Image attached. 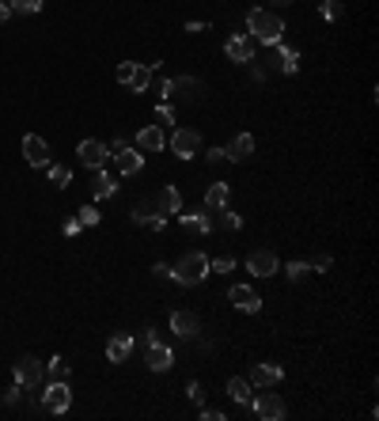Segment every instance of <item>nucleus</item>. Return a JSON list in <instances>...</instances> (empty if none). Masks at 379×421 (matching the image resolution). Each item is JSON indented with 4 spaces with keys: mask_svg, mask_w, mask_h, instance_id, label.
Wrapping results in <instances>:
<instances>
[{
    "mask_svg": "<svg viewBox=\"0 0 379 421\" xmlns=\"http://www.w3.org/2000/svg\"><path fill=\"white\" fill-rule=\"evenodd\" d=\"M228 300H232V307H235V312H243V315H258V312H262V296H258L251 285H232V288H228Z\"/></svg>",
    "mask_w": 379,
    "mask_h": 421,
    "instance_id": "obj_8",
    "label": "nucleus"
},
{
    "mask_svg": "<svg viewBox=\"0 0 379 421\" xmlns=\"http://www.w3.org/2000/svg\"><path fill=\"white\" fill-rule=\"evenodd\" d=\"M319 12H322V20H326V23L341 20V0H322V8H319Z\"/></svg>",
    "mask_w": 379,
    "mask_h": 421,
    "instance_id": "obj_30",
    "label": "nucleus"
},
{
    "mask_svg": "<svg viewBox=\"0 0 379 421\" xmlns=\"http://www.w3.org/2000/svg\"><path fill=\"white\" fill-rule=\"evenodd\" d=\"M144 364L152 372H167L174 364V349H171V345H163V342H152V345H148V353H144Z\"/></svg>",
    "mask_w": 379,
    "mask_h": 421,
    "instance_id": "obj_14",
    "label": "nucleus"
},
{
    "mask_svg": "<svg viewBox=\"0 0 379 421\" xmlns=\"http://www.w3.org/2000/svg\"><path fill=\"white\" fill-rule=\"evenodd\" d=\"M76 220H80V224H88V228H91V224H99V209H95V205H84V209L76 213Z\"/></svg>",
    "mask_w": 379,
    "mask_h": 421,
    "instance_id": "obj_33",
    "label": "nucleus"
},
{
    "mask_svg": "<svg viewBox=\"0 0 379 421\" xmlns=\"http://www.w3.org/2000/svg\"><path fill=\"white\" fill-rule=\"evenodd\" d=\"M12 20V0H0V27Z\"/></svg>",
    "mask_w": 379,
    "mask_h": 421,
    "instance_id": "obj_38",
    "label": "nucleus"
},
{
    "mask_svg": "<svg viewBox=\"0 0 379 421\" xmlns=\"http://www.w3.org/2000/svg\"><path fill=\"white\" fill-rule=\"evenodd\" d=\"M171 330L179 334V338H186V342H193L201 334V319L193 312H171Z\"/></svg>",
    "mask_w": 379,
    "mask_h": 421,
    "instance_id": "obj_13",
    "label": "nucleus"
},
{
    "mask_svg": "<svg viewBox=\"0 0 379 421\" xmlns=\"http://www.w3.org/2000/svg\"><path fill=\"white\" fill-rule=\"evenodd\" d=\"M224 53H228L232 61L247 65V61L254 58V39H251V34H232V39L224 42Z\"/></svg>",
    "mask_w": 379,
    "mask_h": 421,
    "instance_id": "obj_15",
    "label": "nucleus"
},
{
    "mask_svg": "<svg viewBox=\"0 0 379 421\" xmlns=\"http://www.w3.org/2000/svg\"><path fill=\"white\" fill-rule=\"evenodd\" d=\"M273 50H277V61H273V65H277L281 72H289V76H292V72L300 69V53H296L292 46H284V42H277Z\"/></svg>",
    "mask_w": 379,
    "mask_h": 421,
    "instance_id": "obj_22",
    "label": "nucleus"
},
{
    "mask_svg": "<svg viewBox=\"0 0 379 421\" xmlns=\"http://www.w3.org/2000/svg\"><path fill=\"white\" fill-rule=\"evenodd\" d=\"M156 114H160L163 121H174V110H171V102H160V107H156Z\"/></svg>",
    "mask_w": 379,
    "mask_h": 421,
    "instance_id": "obj_40",
    "label": "nucleus"
},
{
    "mask_svg": "<svg viewBox=\"0 0 379 421\" xmlns=\"http://www.w3.org/2000/svg\"><path fill=\"white\" fill-rule=\"evenodd\" d=\"M205 160H209V163H224V160H228V152H224V148H209Z\"/></svg>",
    "mask_w": 379,
    "mask_h": 421,
    "instance_id": "obj_36",
    "label": "nucleus"
},
{
    "mask_svg": "<svg viewBox=\"0 0 379 421\" xmlns=\"http://www.w3.org/2000/svg\"><path fill=\"white\" fill-rule=\"evenodd\" d=\"M220 213V220H212V224H220V228H228V232H239L243 228V217L232 209V205H224V209H216Z\"/></svg>",
    "mask_w": 379,
    "mask_h": 421,
    "instance_id": "obj_26",
    "label": "nucleus"
},
{
    "mask_svg": "<svg viewBox=\"0 0 379 421\" xmlns=\"http://www.w3.org/2000/svg\"><path fill=\"white\" fill-rule=\"evenodd\" d=\"M15 383H20L23 391H34V387H42V380H46V364L39 357H20L15 361Z\"/></svg>",
    "mask_w": 379,
    "mask_h": 421,
    "instance_id": "obj_5",
    "label": "nucleus"
},
{
    "mask_svg": "<svg viewBox=\"0 0 379 421\" xmlns=\"http://www.w3.org/2000/svg\"><path fill=\"white\" fill-rule=\"evenodd\" d=\"M186 395H190V402H198V406H205V383H198V380H193L190 387H186Z\"/></svg>",
    "mask_w": 379,
    "mask_h": 421,
    "instance_id": "obj_34",
    "label": "nucleus"
},
{
    "mask_svg": "<svg viewBox=\"0 0 379 421\" xmlns=\"http://www.w3.org/2000/svg\"><path fill=\"white\" fill-rule=\"evenodd\" d=\"M23 160L31 167H50V145L39 133H27L23 137Z\"/></svg>",
    "mask_w": 379,
    "mask_h": 421,
    "instance_id": "obj_11",
    "label": "nucleus"
},
{
    "mask_svg": "<svg viewBox=\"0 0 379 421\" xmlns=\"http://www.w3.org/2000/svg\"><path fill=\"white\" fill-rule=\"evenodd\" d=\"M224 152H228V160H251V156H254V137L251 133H235L232 137V145H228L224 148Z\"/></svg>",
    "mask_w": 379,
    "mask_h": 421,
    "instance_id": "obj_19",
    "label": "nucleus"
},
{
    "mask_svg": "<svg viewBox=\"0 0 379 421\" xmlns=\"http://www.w3.org/2000/svg\"><path fill=\"white\" fill-rule=\"evenodd\" d=\"M228 201H232V186H228V182H212L205 190V209L216 213V209H224Z\"/></svg>",
    "mask_w": 379,
    "mask_h": 421,
    "instance_id": "obj_20",
    "label": "nucleus"
},
{
    "mask_svg": "<svg viewBox=\"0 0 379 421\" xmlns=\"http://www.w3.org/2000/svg\"><path fill=\"white\" fill-rule=\"evenodd\" d=\"M201 417H209V421H224L228 414H224V410H205V406H201Z\"/></svg>",
    "mask_w": 379,
    "mask_h": 421,
    "instance_id": "obj_42",
    "label": "nucleus"
},
{
    "mask_svg": "<svg viewBox=\"0 0 379 421\" xmlns=\"http://www.w3.org/2000/svg\"><path fill=\"white\" fill-rule=\"evenodd\" d=\"M76 156H80V163H84V167H91V171H99V167L110 160L106 145H103V140H95V137L80 140V145H76Z\"/></svg>",
    "mask_w": 379,
    "mask_h": 421,
    "instance_id": "obj_9",
    "label": "nucleus"
},
{
    "mask_svg": "<svg viewBox=\"0 0 379 421\" xmlns=\"http://www.w3.org/2000/svg\"><path fill=\"white\" fill-rule=\"evenodd\" d=\"M273 4H292V0H273Z\"/></svg>",
    "mask_w": 379,
    "mask_h": 421,
    "instance_id": "obj_44",
    "label": "nucleus"
},
{
    "mask_svg": "<svg viewBox=\"0 0 379 421\" xmlns=\"http://www.w3.org/2000/svg\"><path fill=\"white\" fill-rule=\"evenodd\" d=\"M228 399L235 402V406H251V380H239V376H232L228 380Z\"/></svg>",
    "mask_w": 379,
    "mask_h": 421,
    "instance_id": "obj_23",
    "label": "nucleus"
},
{
    "mask_svg": "<svg viewBox=\"0 0 379 421\" xmlns=\"http://www.w3.org/2000/svg\"><path fill=\"white\" fill-rule=\"evenodd\" d=\"M247 31H251L254 42L262 46H277L284 39V20L273 12H266V8H254V12H247Z\"/></svg>",
    "mask_w": 379,
    "mask_h": 421,
    "instance_id": "obj_1",
    "label": "nucleus"
},
{
    "mask_svg": "<svg viewBox=\"0 0 379 421\" xmlns=\"http://www.w3.org/2000/svg\"><path fill=\"white\" fill-rule=\"evenodd\" d=\"M114 190H118L114 175L99 167V171H95V182H91V194H95V198H114Z\"/></svg>",
    "mask_w": 379,
    "mask_h": 421,
    "instance_id": "obj_25",
    "label": "nucleus"
},
{
    "mask_svg": "<svg viewBox=\"0 0 379 421\" xmlns=\"http://www.w3.org/2000/svg\"><path fill=\"white\" fill-rule=\"evenodd\" d=\"M284 274H289V281H300V277L311 274V266H308V262H289V266H284Z\"/></svg>",
    "mask_w": 379,
    "mask_h": 421,
    "instance_id": "obj_32",
    "label": "nucleus"
},
{
    "mask_svg": "<svg viewBox=\"0 0 379 421\" xmlns=\"http://www.w3.org/2000/svg\"><path fill=\"white\" fill-rule=\"evenodd\" d=\"M80 228H84V224H80L76 217H69V220H64V236H76Z\"/></svg>",
    "mask_w": 379,
    "mask_h": 421,
    "instance_id": "obj_41",
    "label": "nucleus"
},
{
    "mask_svg": "<svg viewBox=\"0 0 379 421\" xmlns=\"http://www.w3.org/2000/svg\"><path fill=\"white\" fill-rule=\"evenodd\" d=\"M171 277L179 281V285H201V281L209 277V258L201 255V250H186L179 262H174V269H171Z\"/></svg>",
    "mask_w": 379,
    "mask_h": 421,
    "instance_id": "obj_2",
    "label": "nucleus"
},
{
    "mask_svg": "<svg viewBox=\"0 0 379 421\" xmlns=\"http://www.w3.org/2000/svg\"><path fill=\"white\" fill-rule=\"evenodd\" d=\"M277 266H281V262H277V255H273V250H266V247H258V250L247 255V269H251L254 277H273Z\"/></svg>",
    "mask_w": 379,
    "mask_h": 421,
    "instance_id": "obj_12",
    "label": "nucleus"
},
{
    "mask_svg": "<svg viewBox=\"0 0 379 421\" xmlns=\"http://www.w3.org/2000/svg\"><path fill=\"white\" fill-rule=\"evenodd\" d=\"M118 83H122L125 91H148V83H152V65H137V61H122L118 65Z\"/></svg>",
    "mask_w": 379,
    "mask_h": 421,
    "instance_id": "obj_4",
    "label": "nucleus"
},
{
    "mask_svg": "<svg viewBox=\"0 0 379 421\" xmlns=\"http://www.w3.org/2000/svg\"><path fill=\"white\" fill-rule=\"evenodd\" d=\"M179 220H182V228H190V232H205V236H209L212 228H216V224H212V217H209L205 209H201V213H182Z\"/></svg>",
    "mask_w": 379,
    "mask_h": 421,
    "instance_id": "obj_24",
    "label": "nucleus"
},
{
    "mask_svg": "<svg viewBox=\"0 0 379 421\" xmlns=\"http://www.w3.org/2000/svg\"><path fill=\"white\" fill-rule=\"evenodd\" d=\"M20 395H23V387H20V383H12V387L4 391V402L12 406V402H20Z\"/></svg>",
    "mask_w": 379,
    "mask_h": 421,
    "instance_id": "obj_37",
    "label": "nucleus"
},
{
    "mask_svg": "<svg viewBox=\"0 0 379 421\" xmlns=\"http://www.w3.org/2000/svg\"><path fill=\"white\" fill-rule=\"evenodd\" d=\"M50 182L57 186V190H64V186L72 182V171H69L64 163H53V167H50Z\"/></svg>",
    "mask_w": 379,
    "mask_h": 421,
    "instance_id": "obj_27",
    "label": "nucleus"
},
{
    "mask_svg": "<svg viewBox=\"0 0 379 421\" xmlns=\"http://www.w3.org/2000/svg\"><path fill=\"white\" fill-rule=\"evenodd\" d=\"M129 353H133V334H110V342H106V361L122 364V361H129Z\"/></svg>",
    "mask_w": 379,
    "mask_h": 421,
    "instance_id": "obj_17",
    "label": "nucleus"
},
{
    "mask_svg": "<svg viewBox=\"0 0 379 421\" xmlns=\"http://www.w3.org/2000/svg\"><path fill=\"white\" fill-rule=\"evenodd\" d=\"M232 269H235V258L232 255H220V258L209 262V274H232Z\"/></svg>",
    "mask_w": 379,
    "mask_h": 421,
    "instance_id": "obj_29",
    "label": "nucleus"
},
{
    "mask_svg": "<svg viewBox=\"0 0 379 421\" xmlns=\"http://www.w3.org/2000/svg\"><path fill=\"white\" fill-rule=\"evenodd\" d=\"M46 372H50V380H69V364H64L61 357H53L50 364H46Z\"/></svg>",
    "mask_w": 379,
    "mask_h": 421,
    "instance_id": "obj_31",
    "label": "nucleus"
},
{
    "mask_svg": "<svg viewBox=\"0 0 379 421\" xmlns=\"http://www.w3.org/2000/svg\"><path fill=\"white\" fill-rule=\"evenodd\" d=\"M42 12V0H12V15H34Z\"/></svg>",
    "mask_w": 379,
    "mask_h": 421,
    "instance_id": "obj_28",
    "label": "nucleus"
},
{
    "mask_svg": "<svg viewBox=\"0 0 379 421\" xmlns=\"http://www.w3.org/2000/svg\"><path fill=\"white\" fill-rule=\"evenodd\" d=\"M308 266H311V269H319V274H326V269L334 266V258H330V255H315V258L308 262Z\"/></svg>",
    "mask_w": 379,
    "mask_h": 421,
    "instance_id": "obj_35",
    "label": "nucleus"
},
{
    "mask_svg": "<svg viewBox=\"0 0 379 421\" xmlns=\"http://www.w3.org/2000/svg\"><path fill=\"white\" fill-rule=\"evenodd\" d=\"M114 163H118V171L122 175H137L144 167V152H133V148H122V152L114 156Z\"/></svg>",
    "mask_w": 379,
    "mask_h": 421,
    "instance_id": "obj_21",
    "label": "nucleus"
},
{
    "mask_svg": "<svg viewBox=\"0 0 379 421\" xmlns=\"http://www.w3.org/2000/svg\"><path fill=\"white\" fill-rule=\"evenodd\" d=\"M42 406L50 410V414H64V410L72 406V391H69V380H50L42 391Z\"/></svg>",
    "mask_w": 379,
    "mask_h": 421,
    "instance_id": "obj_6",
    "label": "nucleus"
},
{
    "mask_svg": "<svg viewBox=\"0 0 379 421\" xmlns=\"http://www.w3.org/2000/svg\"><path fill=\"white\" fill-rule=\"evenodd\" d=\"M152 274H156V277H171V266H167V262H156Z\"/></svg>",
    "mask_w": 379,
    "mask_h": 421,
    "instance_id": "obj_43",
    "label": "nucleus"
},
{
    "mask_svg": "<svg viewBox=\"0 0 379 421\" xmlns=\"http://www.w3.org/2000/svg\"><path fill=\"white\" fill-rule=\"evenodd\" d=\"M163 145H167V137H163L160 126H144L141 133H137V148H141V152H160Z\"/></svg>",
    "mask_w": 379,
    "mask_h": 421,
    "instance_id": "obj_18",
    "label": "nucleus"
},
{
    "mask_svg": "<svg viewBox=\"0 0 379 421\" xmlns=\"http://www.w3.org/2000/svg\"><path fill=\"white\" fill-rule=\"evenodd\" d=\"M160 95L163 99H182V102H201V99H205V83H201L198 76H174V80H163L160 83Z\"/></svg>",
    "mask_w": 379,
    "mask_h": 421,
    "instance_id": "obj_3",
    "label": "nucleus"
},
{
    "mask_svg": "<svg viewBox=\"0 0 379 421\" xmlns=\"http://www.w3.org/2000/svg\"><path fill=\"white\" fill-rule=\"evenodd\" d=\"M171 152L179 156V160H193V156L201 152V133L198 129H174V133L167 137Z\"/></svg>",
    "mask_w": 379,
    "mask_h": 421,
    "instance_id": "obj_7",
    "label": "nucleus"
},
{
    "mask_svg": "<svg viewBox=\"0 0 379 421\" xmlns=\"http://www.w3.org/2000/svg\"><path fill=\"white\" fill-rule=\"evenodd\" d=\"M251 410L262 421H281L284 414H289V410H284V402H281V395H270V391H266V395H254L251 399Z\"/></svg>",
    "mask_w": 379,
    "mask_h": 421,
    "instance_id": "obj_10",
    "label": "nucleus"
},
{
    "mask_svg": "<svg viewBox=\"0 0 379 421\" xmlns=\"http://www.w3.org/2000/svg\"><path fill=\"white\" fill-rule=\"evenodd\" d=\"M284 380V372H281V364H270V361H262V364H254L251 368V383L254 387H277V383Z\"/></svg>",
    "mask_w": 379,
    "mask_h": 421,
    "instance_id": "obj_16",
    "label": "nucleus"
},
{
    "mask_svg": "<svg viewBox=\"0 0 379 421\" xmlns=\"http://www.w3.org/2000/svg\"><path fill=\"white\" fill-rule=\"evenodd\" d=\"M122 148H129V145H125V137H114V140H110V145H106V152H110V156H118V152H122Z\"/></svg>",
    "mask_w": 379,
    "mask_h": 421,
    "instance_id": "obj_39",
    "label": "nucleus"
}]
</instances>
